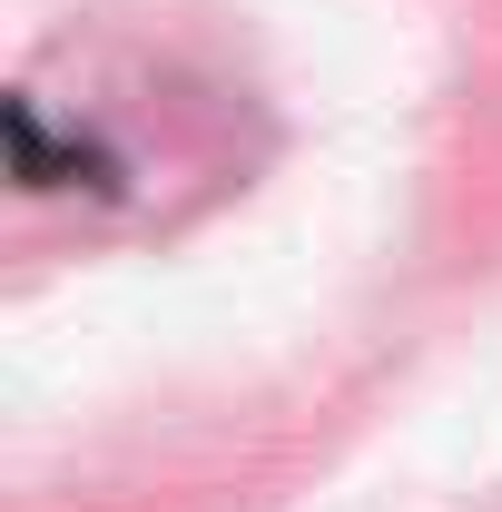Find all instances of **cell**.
Listing matches in <instances>:
<instances>
[{
  "instance_id": "6da1fadb",
  "label": "cell",
  "mask_w": 502,
  "mask_h": 512,
  "mask_svg": "<svg viewBox=\"0 0 502 512\" xmlns=\"http://www.w3.org/2000/svg\"><path fill=\"white\" fill-rule=\"evenodd\" d=\"M10 178H20L30 197H50V188H109L119 158H109L89 128H50L40 99H10Z\"/></svg>"
}]
</instances>
